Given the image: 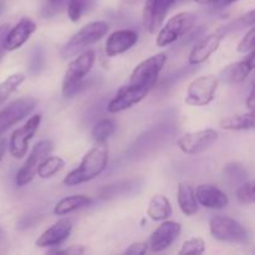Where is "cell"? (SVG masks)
<instances>
[{"instance_id": "ac0fdd59", "label": "cell", "mask_w": 255, "mask_h": 255, "mask_svg": "<svg viewBox=\"0 0 255 255\" xmlns=\"http://www.w3.org/2000/svg\"><path fill=\"white\" fill-rule=\"evenodd\" d=\"M197 202L201 206L211 209H223L228 206V196L218 187L212 184H201L194 192Z\"/></svg>"}, {"instance_id": "d590c367", "label": "cell", "mask_w": 255, "mask_h": 255, "mask_svg": "<svg viewBox=\"0 0 255 255\" xmlns=\"http://www.w3.org/2000/svg\"><path fill=\"white\" fill-rule=\"evenodd\" d=\"M246 105H247V107H248L249 111L254 112V110H255V90H254V87H252L251 89V92H249L248 97H247V100H246Z\"/></svg>"}, {"instance_id": "44dd1931", "label": "cell", "mask_w": 255, "mask_h": 255, "mask_svg": "<svg viewBox=\"0 0 255 255\" xmlns=\"http://www.w3.org/2000/svg\"><path fill=\"white\" fill-rule=\"evenodd\" d=\"M221 127L227 131H249L255 127V114L249 111L247 114H238L226 117L221 121Z\"/></svg>"}, {"instance_id": "ab89813d", "label": "cell", "mask_w": 255, "mask_h": 255, "mask_svg": "<svg viewBox=\"0 0 255 255\" xmlns=\"http://www.w3.org/2000/svg\"><path fill=\"white\" fill-rule=\"evenodd\" d=\"M122 1L127 5H134V4H138V2L142 1V0H122Z\"/></svg>"}, {"instance_id": "60d3db41", "label": "cell", "mask_w": 255, "mask_h": 255, "mask_svg": "<svg viewBox=\"0 0 255 255\" xmlns=\"http://www.w3.org/2000/svg\"><path fill=\"white\" fill-rule=\"evenodd\" d=\"M216 1V0H196V2H198V4H213V2Z\"/></svg>"}, {"instance_id": "d6986e66", "label": "cell", "mask_w": 255, "mask_h": 255, "mask_svg": "<svg viewBox=\"0 0 255 255\" xmlns=\"http://www.w3.org/2000/svg\"><path fill=\"white\" fill-rule=\"evenodd\" d=\"M222 39H223V36L216 31L213 32V34L207 35L203 39L199 40V41L193 46L191 54H189V64L198 65L204 62L206 60H208L209 57L218 50L219 45H221L222 42Z\"/></svg>"}, {"instance_id": "e0dca14e", "label": "cell", "mask_w": 255, "mask_h": 255, "mask_svg": "<svg viewBox=\"0 0 255 255\" xmlns=\"http://www.w3.org/2000/svg\"><path fill=\"white\" fill-rule=\"evenodd\" d=\"M37 26L29 17H22L15 26L10 27L5 39V49L6 51H14L20 49L32 34L36 31Z\"/></svg>"}, {"instance_id": "f1b7e54d", "label": "cell", "mask_w": 255, "mask_h": 255, "mask_svg": "<svg viewBox=\"0 0 255 255\" xmlns=\"http://www.w3.org/2000/svg\"><path fill=\"white\" fill-rule=\"evenodd\" d=\"M237 199L243 206H251L255 201L254 182H244L238 189H237Z\"/></svg>"}, {"instance_id": "7402d4cb", "label": "cell", "mask_w": 255, "mask_h": 255, "mask_svg": "<svg viewBox=\"0 0 255 255\" xmlns=\"http://www.w3.org/2000/svg\"><path fill=\"white\" fill-rule=\"evenodd\" d=\"M177 201L181 211L186 216L191 217L198 212V202H197L194 191L189 184L179 183L177 191Z\"/></svg>"}, {"instance_id": "5bb4252c", "label": "cell", "mask_w": 255, "mask_h": 255, "mask_svg": "<svg viewBox=\"0 0 255 255\" xmlns=\"http://www.w3.org/2000/svg\"><path fill=\"white\" fill-rule=\"evenodd\" d=\"M255 65V51L248 52V56L244 60L238 62L229 64L228 66L224 67L219 74V79L222 82L228 85H237L242 84L246 81L247 77L251 75V72L254 70Z\"/></svg>"}, {"instance_id": "83f0119b", "label": "cell", "mask_w": 255, "mask_h": 255, "mask_svg": "<svg viewBox=\"0 0 255 255\" xmlns=\"http://www.w3.org/2000/svg\"><path fill=\"white\" fill-rule=\"evenodd\" d=\"M206 251V242L202 238H191L179 249V255H201Z\"/></svg>"}, {"instance_id": "7c38bea8", "label": "cell", "mask_w": 255, "mask_h": 255, "mask_svg": "<svg viewBox=\"0 0 255 255\" xmlns=\"http://www.w3.org/2000/svg\"><path fill=\"white\" fill-rule=\"evenodd\" d=\"M217 139H218V133L216 129H199V131L188 132L179 137L177 141V146L184 153L196 154L211 147Z\"/></svg>"}, {"instance_id": "30bf717a", "label": "cell", "mask_w": 255, "mask_h": 255, "mask_svg": "<svg viewBox=\"0 0 255 255\" xmlns=\"http://www.w3.org/2000/svg\"><path fill=\"white\" fill-rule=\"evenodd\" d=\"M41 122V114L30 117L24 126L19 127L12 132L9 142V151L14 158H22L29 149V143L37 132Z\"/></svg>"}, {"instance_id": "74e56055", "label": "cell", "mask_w": 255, "mask_h": 255, "mask_svg": "<svg viewBox=\"0 0 255 255\" xmlns=\"http://www.w3.org/2000/svg\"><path fill=\"white\" fill-rule=\"evenodd\" d=\"M236 1H238V0H216V1L213 2V5L216 7H226Z\"/></svg>"}, {"instance_id": "f546056e", "label": "cell", "mask_w": 255, "mask_h": 255, "mask_svg": "<svg viewBox=\"0 0 255 255\" xmlns=\"http://www.w3.org/2000/svg\"><path fill=\"white\" fill-rule=\"evenodd\" d=\"M86 7L87 0H70L67 4V16L71 21H79Z\"/></svg>"}, {"instance_id": "cb8c5ba5", "label": "cell", "mask_w": 255, "mask_h": 255, "mask_svg": "<svg viewBox=\"0 0 255 255\" xmlns=\"http://www.w3.org/2000/svg\"><path fill=\"white\" fill-rule=\"evenodd\" d=\"M65 166V161L59 156H47L40 163L36 174L40 178H50L54 174L59 173Z\"/></svg>"}, {"instance_id": "b9f144b4", "label": "cell", "mask_w": 255, "mask_h": 255, "mask_svg": "<svg viewBox=\"0 0 255 255\" xmlns=\"http://www.w3.org/2000/svg\"><path fill=\"white\" fill-rule=\"evenodd\" d=\"M49 1H51V2H55V1H57V0H49Z\"/></svg>"}, {"instance_id": "836d02e7", "label": "cell", "mask_w": 255, "mask_h": 255, "mask_svg": "<svg viewBox=\"0 0 255 255\" xmlns=\"http://www.w3.org/2000/svg\"><path fill=\"white\" fill-rule=\"evenodd\" d=\"M85 247L84 246H70L66 249H52L49 251V254H71V255H80L85 253Z\"/></svg>"}, {"instance_id": "ffe728a7", "label": "cell", "mask_w": 255, "mask_h": 255, "mask_svg": "<svg viewBox=\"0 0 255 255\" xmlns=\"http://www.w3.org/2000/svg\"><path fill=\"white\" fill-rule=\"evenodd\" d=\"M147 216L156 222L166 221L167 218H169L172 216V206L169 199L162 194H154L149 201Z\"/></svg>"}, {"instance_id": "9c48e42d", "label": "cell", "mask_w": 255, "mask_h": 255, "mask_svg": "<svg viewBox=\"0 0 255 255\" xmlns=\"http://www.w3.org/2000/svg\"><path fill=\"white\" fill-rule=\"evenodd\" d=\"M36 105V99L27 96L15 100L11 104L7 105L5 109H2L0 111V134L11 128L16 124H19L26 116H29L35 110Z\"/></svg>"}, {"instance_id": "f35d334b", "label": "cell", "mask_w": 255, "mask_h": 255, "mask_svg": "<svg viewBox=\"0 0 255 255\" xmlns=\"http://www.w3.org/2000/svg\"><path fill=\"white\" fill-rule=\"evenodd\" d=\"M6 148H7L6 139L0 138V162H1V159L4 158V154L5 152H6Z\"/></svg>"}, {"instance_id": "8fae6325", "label": "cell", "mask_w": 255, "mask_h": 255, "mask_svg": "<svg viewBox=\"0 0 255 255\" xmlns=\"http://www.w3.org/2000/svg\"><path fill=\"white\" fill-rule=\"evenodd\" d=\"M186 0H146L143 6V25L149 34H156L163 25L166 15L173 5Z\"/></svg>"}, {"instance_id": "8992f818", "label": "cell", "mask_w": 255, "mask_h": 255, "mask_svg": "<svg viewBox=\"0 0 255 255\" xmlns=\"http://www.w3.org/2000/svg\"><path fill=\"white\" fill-rule=\"evenodd\" d=\"M209 231L213 238L224 243L244 244L248 242V231L231 217L214 216L209 221Z\"/></svg>"}, {"instance_id": "277c9868", "label": "cell", "mask_w": 255, "mask_h": 255, "mask_svg": "<svg viewBox=\"0 0 255 255\" xmlns=\"http://www.w3.org/2000/svg\"><path fill=\"white\" fill-rule=\"evenodd\" d=\"M96 54L94 50H85L69 64L62 80V96L71 97L82 86L84 79L94 66Z\"/></svg>"}, {"instance_id": "7a4b0ae2", "label": "cell", "mask_w": 255, "mask_h": 255, "mask_svg": "<svg viewBox=\"0 0 255 255\" xmlns=\"http://www.w3.org/2000/svg\"><path fill=\"white\" fill-rule=\"evenodd\" d=\"M107 162H109V147L106 142H97L85 154L79 167L65 177L64 184L67 187H74L92 181L106 169Z\"/></svg>"}, {"instance_id": "8d00e7d4", "label": "cell", "mask_w": 255, "mask_h": 255, "mask_svg": "<svg viewBox=\"0 0 255 255\" xmlns=\"http://www.w3.org/2000/svg\"><path fill=\"white\" fill-rule=\"evenodd\" d=\"M6 234H5V232L0 228V253L6 251Z\"/></svg>"}, {"instance_id": "1f68e13d", "label": "cell", "mask_w": 255, "mask_h": 255, "mask_svg": "<svg viewBox=\"0 0 255 255\" xmlns=\"http://www.w3.org/2000/svg\"><path fill=\"white\" fill-rule=\"evenodd\" d=\"M224 174L228 178H236V176H238L239 179L247 178V171L238 163L227 164L226 168H224Z\"/></svg>"}, {"instance_id": "4fadbf2b", "label": "cell", "mask_w": 255, "mask_h": 255, "mask_svg": "<svg viewBox=\"0 0 255 255\" xmlns=\"http://www.w3.org/2000/svg\"><path fill=\"white\" fill-rule=\"evenodd\" d=\"M182 226L177 222L166 221L152 233L148 241V248L153 252L166 251L181 234Z\"/></svg>"}, {"instance_id": "6da1fadb", "label": "cell", "mask_w": 255, "mask_h": 255, "mask_svg": "<svg viewBox=\"0 0 255 255\" xmlns=\"http://www.w3.org/2000/svg\"><path fill=\"white\" fill-rule=\"evenodd\" d=\"M166 61V54L159 52L139 62L132 71L128 82L119 89L114 99L109 102L107 111L117 114L141 102L156 85Z\"/></svg>"}, {"instance_id": "52a82bcc", "label": "cell", "mask_w": 255, "mask_h": 255, "mask_svg": "<svg viewBox=\"0 0 255 255\" xmlns=\"http://www.w3.org/2000/svg\"><path fill=\"white\" fill-rule=\"evenodd\" d=\"M51 151L52 143L49 139L39 141L32 147L29 157H27L25 163L21 166V168L17 171L16 177H15V183H16L17 187H24L29 184L30 182H32V179L36 176L40 163L51 153Z\"/></svg>"}, {"instance_id": "484cf974", "label": "cell", "mask_w": 255, "mask_h": 255, "mask_svg": "<svg viewBox=\"0 0 255 255\" xmlns=\"http://www.w3.org/2000/svg\"><path fill=\"white\" fill-rule=\"evenodd\" d=\"M26 80V76L21 72H16L7 76L4 81L0 84V104L6 101L17 89L20 85Z\"/></svg>"}, {"instance_id": "e575fe53", "label": "cell", "mask_w": 255, "mask_h": 255, "mask_svg": "<svg viewBox=\"0 0 255 255\" xmlns=\"http://www.w3.org/2000/svg\"><path fill=\"white\" fill-rule=\"evenodd\" d=\"M10 29L9 24H2L0 25V61L4 59L5 52H6V49H5V39H6L7 31Z\"/></svg>"}, {"instance_id": "d6a6232c", "label": "cell", "mask_w": 255, "mask_h": 255, "mask_svg": "<svg viewBox=\"0 0 255 255\" xmlns=\"http://www.w3.org/2000/svg\"><path fill=\"white\" fill-rule=\"evenodd\" d=\"M148 251V243L146 242H137V243L131 244L128 248L125 251V254H132V255H143Z\"/></svg>"}, {"instance_id": "2e32d148", "label": "cell", "mask_w": 255, "mask_h": 255, "mask_svg": "<svg viewBox=\"0 0 255 255\" xmlns=\"http://www.w3.org/2000/svg\"><path fill=\"white\" fill-rule=\"evenodd\" d=\"M137 41H138V34L133 30H117L107 37L105 52L109 57L119 56L128 51L132 46L137 44Z\"/></svg>"}, {"instance_id": "603a6c76", "label": "cell", "mask_w": 255, "mask_h": 255, "mask_svg": "<svg viewBox=\"0 0 255 255\" xmlns=\"http://www.w3.org/2000/svg\"><path fill=\"white\" fill-rule=\"evenodd\" d=\"M92 199L87 196H82V194H76V196H70L66 198H62L59 203L55 206L54 213L56 216H66V214L71 213V212L77 211V209L85 208V207L90 206Z\"/></svg>"}, {"instance_id": "4316f807", "label": "cell", "mask_w": 255, "mask_h": 255, "mask_svg": "<svg viewBox=\"0 0 255 255\" xmlns=\"http://www.w3.org/2000/svg\"><path fill=\"white\" fill-rule=\"evenodd\" d=\"M115 131H116V122L112 119H104L95 125L91 131V137L95 143L106 142Z\"/></svg>"}, {"instance_id": "ba28073f", "label": "cell", "mask_w": 255, "mask_h": 255, "mask_svg": "<svg viewBox=\"0 0 255 255\" xmlns=\"http://www.w3.org/2000/svg\"><path fill=\"white\" fill-rule=\"evenodd\" d=\"M218 89V79L216 76H201L191 82L187 89L186 104L189 106H207L213 101L216 91Z\"/></svg>"}, {"instance_id": "d4e9b609", "label": "cell", "mask_w": 255, "mask_h": 255, "mask_svg": "<svg viewBox=\"0 0 255 255\" xmlns=\"http://www.w3.org/2000/svg\"><path fill=\"white\" fill-rule=\"evenodd\" d=\"M254 24H255V10H251V11H248L247 14L238 16L236 20L229 22V24L219 27V29L217 30V32L221 34L222 36L224 37L227 34L234 31V30H242L244 29V27H248V26L252 27L254 26Z\"/></svg>"}, {"instance_id": "5b68a950", "label": "cell", "mask_w": 255, "mask_h": 255, "mask_svg": "<svg viewBox=\"0 0 255 255\" xmlns=\"http://www.w3.org/2000/svg\"><path fill=\"white\" fill-rule=\"evenodd\" d=\"M196 21V15L189 11L178 12L174 16L169 17L166 24L159 27L156 40L157 46L164 47L176 42L193 29Z\"/></svg>"}, {"instance_id": "4dcf8cb0", "label": "cell", "mask_w": 255, "mask_h": 255, "mask_svg": "<svg viewBox=\"0 0 255 255\" xmlns=\"http://www.w3.org/2000/svg\"><path fill=\"white\" fill-rule=\"evenodd\" d=\"M254 40H255V27L252 26L249 29V31L247 32L246 36L241 40V42L238 44V52L242 54H248V52L253 51L254 50Z\"/></svg>"}, {"instance_id": "9a60e30c", "label": "cell", "mask_w": 255, "mask_h": 255, "mask_svg": "<svg viewBox=\"0 0 255 255\" xmlns=\"http://www.w3.org/2000/svg\"><path fill=\"white\" fill-rule=\"evenodd\" d=\"M72 232V223L70 219H60L50 228H47L41 236L37 238L36 246L39 248H55L60 247L64 242L67 241Z\"/></svg>"}, {"instance_id": "3957f363", "label": "cell", "mask_w": 255, "mask_h": 255, "mask_svg": "<svg viewBox=\"0 0 255 255\" xmlns=\"http://www.w3.org/2000/svg\"><path fill=\"white\" fill-rule=\"evenodd\" d=\"M109 31V24L105 21H92L82 26L76 34L70 37L69 41L62 46L61 54L62 59L75 57L82 51L89 49L91 45L96 44L102 39Z\"/></svg>"}]
</instances>
